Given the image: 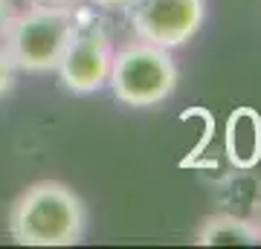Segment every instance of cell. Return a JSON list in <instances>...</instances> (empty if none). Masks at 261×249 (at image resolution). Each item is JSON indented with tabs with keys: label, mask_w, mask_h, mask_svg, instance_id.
<instances>
[{
	"label": "cell",
	"mask_w": 261,
	"mask_h": 249,
	"mask_svg": "<svg viewBox=\"0 0 261 249\" xmlns=\"http://www.w3.org/2000/svg\"><path fill=\"white\" fill-rule=\"evenodd\" d=\"M84 226L82 197L58 180L32 183L9 212V235L20 246H73L84 238Z\"/></svg>",
	"instance_id": "obj_1"
},
{
	"label": "cell",
	"mask_w": 261,
	"mask_h": 249,
	"mask_svg": "<svg viewBox=\"0 0 261 249\" xmlns=\"http://www.w3.org/2000/svg\"><path fill=\"white\" fill-rule=\"evenodd\" d=\"M73 32V6H32L12 15L3 29V52L20 73H49L56 70Z\"/></svg>",
	"instance_id": "obj_2"
},
{
	"label": "cell",
	"mask_w": 261,
	"mask_h": 249,
	"mask_svg": "<svg viewBox=\"0 0 261 249\" xmlns=\"http://www.w3.org/2000/svg\"><path fill=\"white\" fill-rule=\"evenodd\" d=\"M108 84L116 102L128 107H154L177 87V64L168 49L137 38L113 52Z\"/></svg>",
	"instance_id": "obj_3"
},
{
	"label": "cell",
	"mask_w": 261,
	"mask_h": 249,
	"mask_svg": "<svg viewBox=\"0 0 261 249\" xmlns=\"http://www.w3.org/2000/svg\"><path fill=\"white\" fill-rule=\"evenodd\" d=\"M113 41L108 29L96 20L90 9H73V32L67 41V49L58 61L56 73L70 93L90 96L102 90L111 78L113 64Z\"/></svg>",
	"instance_id": "obj_4"
},
{
	"label": "cell",
	"mask_w": 261,
	"mask_h": 249,
	"mask_svg": "<svg viewBox=\"0 0 261 249\" xmlns=\"http://www.w3.org/2000/svg\"><path fill=\"white\" fill-rule=\"evenodd\" d=\"M134 32L163 49L189 44L206 20V0H140L134 6Z\"/></svg>",
	"instance_id": "obj_5"
},
{
	"label": "cell",
	"mask_w": 261,
	"mask_h": 249,
	"mask_svg": "<svg viewBox=\"0 0 261 249\" xmlns=\"http://www.w3.org/2000/svg\"><path fill=\"white\" fill-rule=\"evenodd\" d=\"M226 159L232 168L250 171L261 162V113L255 107H235L224 130Z\"/></svg>",
	"instance_id": "obj_6"
},
{
	"label": "cell",
	"mask_w": 261,
	"mask_h": 249,
	"mask_svg": "<svg viewBox=\"0 0 261 249\" xmlns=\"http://www.w3.org/2000/svg\"><path fill=\"white\" fill-rule=\"evenodd\" d=\"M197 246H255L261 243V232L255 223L238 214H212L200 223L195 235Z\"/></svg>",
	"instance_id": "obj_7"
},
{
	"label": "cell",
	"mask_w": 261,
	"mask_h": 249,
	"mask_svg": "<svg viewBox=\"0 0 261 249\" xmlns=\"http://www.w3.org/2000/svg\"><path fill=\"white\" fill-rule=\"evenodd\" d=\"M12 84H15V67L9 64V58L0 46V96H6L12 90Z\"/></svg>",
	"instance_id": "obj_8"
},
{
	"label": "cell",
	"mask_w": 261,
	"mask_h": 249,
	"mask_svg": "<svg viewBox=\"0 0 261 249\" xmlns=\"http://www.w3.org/2000/svg\"><path fill=\"white\" fill-rule=\"evenodd\" d=\"M96 9H108V12H119V9H134L140 0H90Z\"/></svg>",
	"instance_id": "obj_9"
},
{
	"label": "cell",
	"mask_w": 261,
	"mask_h": 249,
	"mask_svg": "<svg viewBox=\"0 0 261 249\" xmlns=\"http://www.w3.org/2000/svg\"><path fill=\"white\" fill-rule=\"evenodd\" d=\"M12 15H15V9H12V0H0V35H3V29L9 26Z\"/></svg>",
	"instance_id": "obj_10"
},
{
	"label": "cell",
	"mask_w": 261,
	"mask_h": 249,
	"mask_svg": "<svg viewBox=\"0 0 261 249\" xmlns=\"http://www.w3.org/2000/svg\"><path fill=\"white\" fill-rule=\"evenodd\" d=\"M32 3H38V6H73L79 0H32Z\"/></svg>",
	"instance_id": "obj_11"
},
{
	"label": "cell",
	"mask_w": 261,
	"mask_h": 249,
	"mask_svg": "<svg viewBox=\"0 0 261 249\" xmlns=\"http://www.w3.org/2000/svg\"><path fill=\"white\" fill-rule=\"evenodd\" d=\"M258 232H261V229H258Z\"/></svg>",
	"instance_id": "obj_12"
}]
</instances>
